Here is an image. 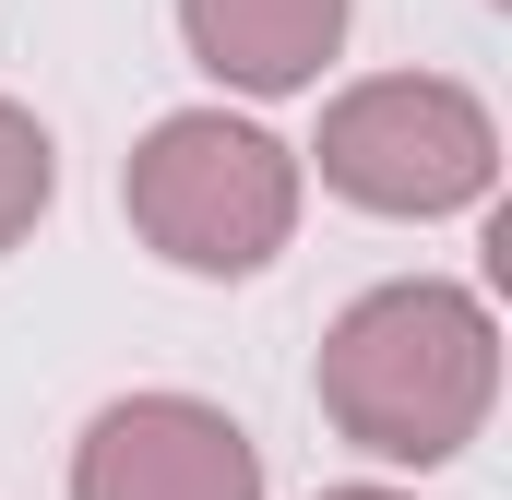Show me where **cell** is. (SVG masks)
<instances>
[{
    "label": "cell",
    "mask_w": 512,
    "mask_h": 500,
    "mask_svg": "<svg viewBox=\"0 0 512 500\" xmlns=\"http://www.w3.org/2000/svg\"><path fill=\"white\" fill-rule=\"evenodd\" d=\"M120 203H131L155 262H179V274H262L298 239V155L274 131L227 120V108H167L131 143Z\"/></svg>",
    "instance_id": "cell-2"
},
{
    "label": "cell",
    "mask_w": 512,
    "mask_h": 500,
    "mask_svg": "<svg viewBox=\"0 0 512 500\" xmlns=\"http://www.w3.org/2000/svg\"><path fill=\"white\" fill-rule=\"evenodd\" d=\"M179 36L215 84L239 96H298L346 48V0H179Z\"/></svg>",
    "instance_id": "cell-5"
},
{
    "label": "cell",
    "mask_w": 512,
    "mask_h": 500,
    "mask_svg": "<svg viewBox=\"0 0 512 500\" xmlns=\"http://www.w3.org/2000/svg\"><path fill=\"white\" fill-rule=\"evenodd\" d=\"M322 500H405V489H322Z\"/></svg>",
    "instance_id": "cell-7"
},
{
    "label": "cell",
    "mask_w": 512,
    "mask_h": 500,
    "mask_svg": "<svg viewBox=\"0 0 512 500\" xmlns=\"http://www.w3.org/2000/svg\"><path fill=\"white\" fill-rule=\"evenodd\" d=\"M48 191H60V155H48V131H36V108H12V96H0V250H24V239H36Z\"/></svg>",
    "instance_id": "cell-6"
},
{
    "label": "cell",
    "mask_w": 512,
    "mask_h": 500,
    "mask_svg": "<svg viewBox=\"0 0 512 500\" xmlns=\"http://www.w3.org/2000/svg\"><path fill=\"white\" fill-rule=\"evenodd\" d=\"M489 405H501V322L441 274L370 286L322 334V417L382 465H453L489 429Z\"/></svg>",
    "instance_id": "cell-1"
},
{
    "label": "cell",
    "mask_w": 512,
    "mask_h": 500,
    "mask_svg": "<svg viewBox=\"0 0 512 500\" xmlns=\"http://www.w3.org/2000/svg\"><path fill=\"white\" fill-rule=\"evenodd\" d=\"M322 191L358 215H465L501 179V120L441 72H370L322 108Z\"/></svg>",
    "instance_id": "cell-3"
},
{
    "label": "cell",
    "mask_w": 512,
    "mask_h": 500,
    "mask_svg": "<svg viewBox=\"0 0 512 500\" xmlns=\"http://www.w3.org/2000/svg\"><path fill=\"white\" fill-rule=\"evenodd\" d=\"M72 500H262V453L203 393H120L72 441Z\"/></svg>",
    "instance_id": "cell-4"
}]
</instances>
